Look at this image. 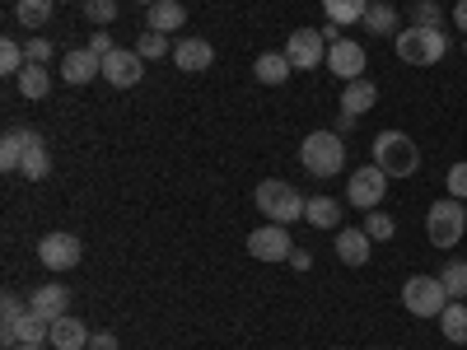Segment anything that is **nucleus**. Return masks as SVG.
I'll use <instances>...</instances> for the list:
<instances>
[{"mask_svg":"<svg viewBox=\"0 0 467 350\" xmlns=\"http://www.w3.org/2000/svg\"><path fill=\"white\" fill-rule=\"evenodd\" d=\"M453 24L467 33V0H458V5H453Z\"/></svg>","mask_w":467,"mask_h":350,"instance_id":"43","label":"nucleus"},{"mask_svg":"<svg viewBox=\"0 0 467 350\" xmlns=\"http://www.w3.org/2000/svg\"><path fill=\"white\" fill-rule=\"evenodd\" d=\"M89 350H117V336L112 332H94L89 336Z\"/></svg>","mask_w":467,"mask_h":350,"instance_id":"40","label":"nucleus"},{"mask_svg":"<svg viewBox=\"0 0 467 350\" xmlns=\"http://www.w3.org/2000/svg\"><path fill=\"white\" fill-rule=\"evenodd\" d=\"M89 52H99V57L117 52V47H112V33H108V28H94V33H89Z\"/></svg>","mask_w":467,"mask_h":350,"instance_id":"39","label":"nucleus"},{"mask_svg":"<svg viewBox=\"0 0 467 350\" xmlns=\"http://www.w3.org/2000/svg\"><path fill=\"white\" fill-rule=\"evenodd\" d=\"M136 52H140L145 61H160V57H173V47H169V33H154V28H145V33L136 37Z\"/></svg>","mask_w":467,"mask_h":350,"instance_id":"31","label":"nucleus"},{"mask_svg":"<svg viewBox=\"0 0 467 350\" xmlns=\"http://www.w3.org/2000/svg\"><path fill=\"white\" fill-rule=\"evenodd\" d=\"M290 70H295V66H290V57H285V52H262V57L253 61V80L276 89V85H285V80H290Z\"/></svg>","mask_w":467,"mask_h":350,"instance_id":"20","label":"nucleus"},{"mask_svg":"<svg viewBox=\"0 0 467 350\" xmlns=\"http://www.w3.org/2000/svg\"><path fill=\"white\" fill-rule=\"evenodd\" d=\"M285 57L295 70H318L327 61V37L323 28H295L290 33V43H285Z\"/></svg>","mask_w":467,"mask_h":350,"instance_id":"8","label":"nucleus"},{"mask_svg":"<svg viewBox=\"0 0 467 350\" xmlns=\"http://www.w3.org/2000/svg\"><path fill=\"white\" fill-rule=\"evenodd\" d=\"M365 33L369 37H393L398 33V10L388 5V0H369V10H365Z\"/></svg>","mask_w":467,"mask_h":350,"instance_id":"22","label":"nucleus"},{"mask_svg":"<svg viewBox=\"0 0 467 350\" xmlns=\"http://www.w3.org/2000/svg\"><path fill=\"white\" fill-rule=\"evenodd\" d=\"M374 243H383V239H393L398 233V224H393V215H383V211H365V224H360Z\"/></svg>","mask_w":467,"mask_h":350,"instance_id":"32","label":"nucleus"},{"mask_svg":"<svg viewBox=\"0 0 467 350\" xmlns=\"http://www.w3.org/2000/svg\"><path fill=\"white\" fill-rule=\"evenodd\" d=\"M85 257V243L75 239V233H47L43 243H37V262L47 271H75Z\"/></svg>","mask_w":467,"mask_h":350,"instance_id":"10","label":"nucleus"},{"mask_svg":"<svg viewBox=\"0 0 467 350\" xmlns=\"http://www.w3.org/2000/svg\"><path fill=\"white\" fill-rule=\"evenodd\" d=\"M136 5H145V10H150V5H160V0H136Z\"/></svg>","mask_w":467,"mask_h":350,"instance_id":"44","label":"nucleus"},{"mask_svg":"<svg viewBox=\"0 0 467 350\" xmlns=\"http://www.w3.org/2000/svg\"><path fill=\"white\" fill-rule=\"evenodd\" d=\"M290 266H295V271H308V266H314V257H308L304 248H295V252H290Z\"/></svg>","mask_w":467,"mask_h":350,"instance_id":"41","label":"nucleus"},{"mask_svg":"<svg viewBox=\"0 0 467 350\" xmlns=\"http://www.w3.org/2000/svg\"><path fill=\"white\" fill-rule=\"evenodd\" d=\"M440 285L449 290V299H467V262L462 257H453V262L440 266Z\"/></svg>","mask_w":467,"mask_h":350,"instance_id":"30","label":"nucleus"},{"mask_svg":"<svg viewBox=\"0 0 467 350\" xmlns=\"http://www.w3.org/2000/svg\"><path fill=\"white\" fill-rule=\"evenodd\" d=\"M0 314H5V323H19V318L28 314V304H24V299L10 290V294H5V304H0Z\"/></svg>","mask_w":467,"mask_h":350,"instance_id":"38","label":"nucleus"},{"mask_svg":"<svg viewBox=\"0 0 467 350\" xmlns=\"http://www.w3.org/2000/svg\"><path fill=\"white\" fill-rule=\"evenodd\" d=\"M299 164L308 178H337L346 169V140L337 131H308L299 145Z\"/></svg>","mask_w":467,"mask_h":350,"instance_id":"1","label":"nucleus"},{"mask_svg":"<svg viewBox=\"0 0 467 350\" xmlns=\"http://www.w3.org/2000/svg\"><path fill=\"white\" fill-rule=\"evenodd\" d=\"M462 52H467V37H462Z\"/></svg>","mask_w":467,"mask_h":350,"instance_id":"46","label":"nucleus"},{"mask_svg":"<svg viewBox=\"0 0 467 350\" xmlns=\"http://www.w3.org/2000/svg\"><path fill=\"white\" fill-rule=\"evenodd\" d=\"M383 191H388V173H383L379 164L356 169V173L346 178V201L356 206V211H374V206L383 201Z\"/></svg>","mask_w":467,"mask_h":350,"instance_id":"7","label":"nucleus"},{"mask_svg":"<svg viewBox=\"0 0 467 350\" xmlns=\"http://www.w3.org/2000/svg\"><path fill=\"white\" fill-rule=\"evenodd\" d=\"M24 57H28L33 66H47V61L57 57V47H52V37H28V43H24Z\"/></svg>","mask_w":467,"mask_h":350,"instance_id":"36","label":"nucleus"},{"mask_svg":"<svg viewBox=\"0 0 467 350\" xmlns=\"http://www.w3.org/2000/svg\"><path fill=\"white\" fill-rule=\"evenodd\" d=\"M173 66L187 70V75H197V70L215 66V47L206 43V37H178L173 43Z\"/></svg>","mask_w":467,"mask_h":350,"instance_id":"16","label":"nucleus"},{"mask_svg":"<svg viewBox=\"0 0 467 350\" xmlns=\"http://www.w3.org/2000/svg\"><path fill=\"white\" fill-rule=\"evenodd\" d=\"M365 10H369V0H323V15H327V24H337V28L360 24Z\"/></svg>","mask_w":467,"mask_h":350,"instance_id":"25","label":"nucleus"},{"mask_svg":"<svg viewBox=\"0 0 467 350\" xmlns=\"http://www.w3.org/2000/svg\"><path fill=\"white\" fill-rule=\"evenodd\" d=\"M369 248H374V239H369L365 229H337V257L346 266H365L369 262Z\"/></svg>","mask_w":467,"mask_h":350,"instance_id":"19","label":"nucleus"},{"mask_svg":"<svg viewBox=\"0 0 467 350\" xmlns=\"http://www.w3.org/2000/svg\"><path fill=\"white\" fill-rule=\"evenodd\" d=\"M449 304H453V299H449V290L440 285V276H411V281L402 285V308H407L411 318H440Z\"/></svg>","mask_w":467,"mask_h":350,"instance_id":"6","label":"nucleus"},{"mask_svg":"<svg viewBox=\"0 0 467 350\" xmlns=\"http://www.w3.org/2000/svg\"><path fill=\"white\" fill-rule=\"evenodd\" d=\"M37 140H43V136H37L33 127H10L5 136H0V169H5V173H19L28 145H37Z\"/></svg>","mask_w":467,"mask_h":350,"instance_id":"17","label":"nucleus"},{"mask_svg":"<svg viewBox=\"0 0 467 350\" xmlns=\"http://www.w3.org/2000/svg\"><path fill=\"white\" fill-rule=\"evenodd\" d=\"M356 122H360V117H350V112H341V117H337V136H346V131H356Z\"/></svg>","mask_w":467,"mask_h":350,"instance_id":"42","label":"nucleus"},{"mask_svg":"<svg viewBox=\"0 0 467 350\" xmlns=\"http://www.w3.org/2000/svg\"><path fill=\"white\" fill-rule=\"evenodd\" d=\"M304 220L314 224V229H341V201L314 197V201H308V211H304Z\"/></svg>","mask_w":467,"mask_h":350,"instance_id":"28","label":"nucleus"},{"mask_svg":"<svg viewBox=\"0 0 467 350\" xmlns=\"http://www.w3.org/2000/svg\"><path fill=\"white\" fill-rule=\"evenodd\" d=\"M52 10H57V0H15V19L24 28H47Z\"/></svg>","mask_w":467,"mask_h":350,"instance_id":"27","label":"nucleus"},{"mask_svg":"<svg viewBox=\"0 0 467 350\" xmlns=\"http://www.w3.org/2000/svg\"><path fill=\"white\" fill-rule=\"evenodd\" d=\"M89 336H94V332H89L80 318H70V314H66V318L52 323L47 345H52V350H89Z\"/></svg>","mask_w":467,"mask_h":350,"instance_id":"18","label":"nucleus"},{"mask_svg":"<svg viewBox=\"0 0 467 350\" xmlns=\"http://www.w3.org/2000/svg\"><path fill=\"white\" fill-rule=\"evenodd\" d=\"M440 332H444V341L467 345V304H462V299H453L444 314H440Z\"/></svg>","mask_w":467,"mask_h":350,"instance_id":"26","label":"nucleus"},{"mask_svg":"<svg viewBox=\"0 0 467 350\" xmlns=\"http://www.w3.org/2000/svg\"><path fill=\"white\" fill-rule=\"evenodd\" d=\"M24 66H28L24 47L15 43V37H5V43H0V70H5V75H19Z\"/></svg>","mask_w":467,"mask_h":350,"instance_id":"34","label":"nucleus"},{"mask_svg":"<svg viewBox=\"0 0 467 350\" xmlns=\"http://www.w3.org/2000/svg\"><path fill=\"white\" fill-rule=\"evenodd\" d=\"M85 19L99 24V28L112 24V19H117V0H85Z\"/></svg>","mask_w":467,"mask_h":350,"instance_id":"35","label":"nucleus"},{"mask_svg":"<svg viewBox=\"0 0 467 350\" xmlns=\"http://www.w3.org/2000/svg\"><path fill=\"white\" fill-rule=\"evenodd\" d=\"M462 229H467V206L453 201V197H444V201H435L431 211H425V239H431L435 248H458Z\"/></svg>","mask_w":467,"mask_h":350,"instance_id":"5","label":"nucleus"},{"mask_svg":"<svg viewBox=\"0 0 467 350\" xmlns=\"http://www.w3.org/2000/svg\"><path fill=\"white\" fill-rule=\"evenodd\" d=\"M15 350H47V345H15Z\"/></svg>","mask_w":467,"mask_h":350,"instance_id":"45","label":"nucleus"},{"mask_svg":"<svg viewBox=\"0 0 467 350\" xmlns=\"http://www.w3.org/2000/svg\"><path fill=\"white\" fill-rule=\"evenodd\" d=\"M374 164L388 173V178H411L420 169V149L407 131H379L374 136Z\"/></svg>","mask_w":467,"mask_h":350,"instance_id":"3","label":"nucleus"},{"mask_svg":"<svg viewBox=\"0 0 467 350\" xmlns=\"http://www.w3.org/2000/svg\"><path fill=\"white\" fill-rule=\"evenodd\" d=\"M393 47H398L402 66H440L449 57V37L440 28H416L411 24V28H402L393 37Z\"/></svg>","mask_w":467,"mask_h":350,"instance_id":"4","label":"nucleus"},{"mask_svg":"<svg viewBox=\"0 0 467 350\" xmlns=\"http://www.w3.org/2000/svg\"><path fill=\"white\" fill-rule=\"evenodd\" d=\"M248 252H253L257 262H290V252H295V243H290V229L266 220L262 229H253V233H248Z\"/></svg>","mask_w":467,"mask_h":350,"instance_id":"9","label":"nucleus"},{"mask_svg":"<svg viewBox=\"0 0 467 350\" xmlns=\"http://www.w3.org/2000/svg\"><path fill=\"white\" fill-rule=\"evenodd\" d=\"M182 24H187V10L178 0H160V5H150V15H145V28H154V33H173Z\"/></svg>","mask_w":467,"mask_h":350,"instance_id":"24","label":"nucleus"},{"mask_svg":"<svg viewBox=\"0 0 467 350\" xmlns=\"http://www.w3.org/2000/svg\"><path fill=\"white\" fill-rule=\"evenodd\" d=\"M411 24H416V28H440V24H444L440 0H416V5H411Z\"/></svg>","mask_w":467,"mask_h":350,"instance_id":"33","label":"nucleus"},{"mask_svg":"<svg viewBox=\"0 0 467 350\" xmlns=\"http://www.w3.org/2000/svg\"><path fill=\"white\" fill-rule=\"evenodd\" d=\"M28 308H33L37 318L57 323V318L70 314V290L66 285H37V290H28Z\"/></svg>","mask_w":467,"mask_h":350,"instance_id":"15","label":"nucleus"},{"mask_svg":"<svg viewBox=\"0 0 467 350\" xmlns=\"http://www.w3.org/2000/svg\"><path fill=\"white\" fill-rule=\"evenodd\" d=\"M47 336H52V323L37 318L33 308H28L19 323H5V327H0V341H5L10 350H15V345H47Z\"/></svg>","mask_w":467,"mask_h":350,"instance_id":"13","label":"nucleus"},{"mask_svg":"<svg viewBox=\"0 0 467 350\" xmlns=\"http://www.w3.org/2000/svg\"><path fill=\"white\" fill-rule=\"evenodd\" d=\"M253 201H257V211H262L271 224H295V220H304V211H308V201L299 197V187H290V182H281V178L257 182Z\"/></svg>","mask_w":467,"mask_h":350,"instance_id":"2","label":"nucleus"},{"mask_svg":"<svg viewBox=\"0 0 467 350\" xmlns=\"http://www.w3.org/2000/svg\"><path fill=\"white\" fill-rule=\"evenodd\" d=\"M52 173V154H47V145L37 140V145H28V154H24V164H19V178H28V182H43Z\"/></svg>","mask_w":467,"mask_h":350,"instance_id":"29","label":"nucleus"},{"mask_svg":"<svg viewBox=\"0 0 467 350\" xmlns=\"http://www.w3.org/2000/svg\"><path fill=\"white\" fill-rule=\"evenodd\" d=\"M145 57L131 47H117V52H108L103 57V80L112 85V89H131V85H140V75H145V66H140Z\"/></svg>","mask_w":467,"mask_h":350,"instance_id":"11","label":"nucleus"},{"mask_svg":"<svg viewBox=\"0 0 467 350\" xmlns=\"http://www.w3.org/2000/svg\"><path fill=\"white\" fill-rule=\"evenodd\" d=\"M444 187H449V197H453V201H467V160L449 169V178H444Z\"/></svg>","mask_w":467,"mask_h":350,"instance_id":"37","label":"nucleus"},{"mask_svg":"<svg viewBox=\"0 0 467 350\" xmlns=\"http://www.w3.org/2000/svg\"><path fill=\"white\" fill-rule=\"evenodd\" d=\"M99 75H103V57L99 52H89V47L66 52V61H61V80L66 85H89V80H99Z\"/></svg>","mask_w":467,"mask_h":350,"instance_id":"14","label":"nucleus"},{"mask_svg":"<svg viewBox=\"0 0 467 350\" xmlns=\"http://www.w3.org/2000/svg\"><path fill=\"white\" fill-rule=\"evenodd\" d=\"M15 85H19L24 98L37 103V98H47V94H52V75H47V66H33V61H28V66L15 75Z\"/></svg>","mask_w":467,"mask_h":350,"instance_id":"23","label":"nucleus"},{"mask_svg":"<svg viewBox=\"0 0 467 350\" xmlns=\"http://www.w3.org/2000/svg\"><path fill=\"white\" fill-rule=\"evenodd\" d=\"M365 66H369V57H365V47L360 43H350V37H341V43H332L327 47V70L337 75V80H365Z\"/></svg>","mask_w":467,"mask_h":350,"instance_id":"12","label":"nucleus"},{"mask_svg":"<svg viewBox=\"0 0 467 350\" xmlns=\"http://www.w3.org/2000/svg\"><path fill=\"white\" fill-rule=\"evenodd\" d=\"M374 103H379L374 80H350V85L341 89V112H350V117H365Z\"/></svg>","mask_w":467,"mask_h":350,"instance_id":"21","label":"nucleus"}]
</instances>
